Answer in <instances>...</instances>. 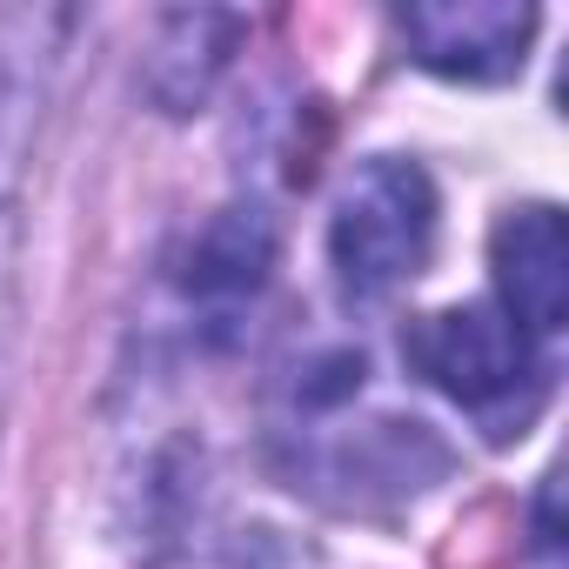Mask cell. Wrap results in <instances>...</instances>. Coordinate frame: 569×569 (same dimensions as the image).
I'll list each match as a JSON object with an SVG mask.
<instances>
[{
	"label": "cell",
	"instance_id": "6da1fadb",
	"mask_svg": "<svg viewBox=\"0 0 569 569\" xmlns=\"http://www.w3.org/2000/svg\"><path fill=\"white\" fill-rule=\"evenodd\" d=\"M402 356L429 389L462 402L489 436H509L542 396L536 349L496 302H462V309H436V316L409 322Z\"/></svg>",
	"mask_w": 569,
	"mask_h": 569
},
{
	"label": "cell",
	"instance_id": "3957f363",
	"mask_svg": "<svg viewBox=\"0 0 569 569\" xmlns=\"http://www.w3.org/2000/svg\"><path fill=\"white\" fill-rule=\"evenodd\" d=\"M409 54L449 81H509L536 34V8L522 0H422L396 14Z\"/></svg>",
	"mask_w": 569,
	"mask_h": 569
},
{
	"label": "cell",
	"instance_id": "7a4b0ae2",
	"mask_svg": "<svg viewBox=\"0 0 569 569\" xmlns=\"http://www.w3.org/2000/svg\"><path fill=\"white\" fill-rule=\"evenodd\" d=\"M436 248V188L416 161L376 154L349 174L336 221H329V261L356 302H382L429 261Z\"/></svg>",
	"mask_w": 569,
	"mask_h": 569
},
{
	"label": "cell",
	"instance_id": "8992f818",
	"mask_svg": "<svg viewBox=\"0 0 569 569\" xmlns=\"http://www.w3.org/2000/svg\"><path fill=\"white\" fill-rule=\"evenodd\" d=\"M234 34H241L234 14H168L161 48H154V61H148V94H154L168 114L201 108L208 88H214V74L228 68Z\"/></svg>",
	"mask_w": 569,
	"mask_h": 569
},
{
	"label": "cell",
	"instance_id": "52a82bcc",
	"mask_svg": "<svg viewBox=\"0 0 569 569\" xmlns=\"http://www.w3.org/2000/svg\"><path fill=\"white\" fill-rule=\"evenodd\" d=\"M21 174L28 161L0 154V422H8V369H14V254H21Z\"/></svg>",
	"mask_w": 569,
	"mask_h": 569
},
{
	"label": "cell",
	"instance_id": "277c9868",
	"mask_svg": "<svg viewBox=\"0 0 569 569\" xmlns=\"http://www.w3.org/2000/svg\"><path fill=\"white\" fill-rule=\"evenodd\" d=\"M489 261H496V309L529 342L569 322V228L549 201L509 208L489 234Z\"/></svg>",
	"mask_w": 569,
	"mask_h": 569
},
{
	"label": "cell",
	"instance_id": "5b68a950",
	"mask_svg": "<svg viewBox=\"0 0 569 569\" xmlns=\"http://www.w3.org/2000/svg\"><path fill=\"white\" fill-rule=\"evenodd\" d=\"M268 261H274L268 221H261L254 208H228L221 221H208V234H201L194 254H188V296H194L201 309H221V316H228V309L254 302Z\"/></svg>",
	"mask_w": 569,
	"mask_h": 569
}]
</instances>
